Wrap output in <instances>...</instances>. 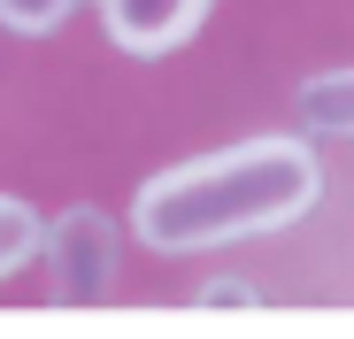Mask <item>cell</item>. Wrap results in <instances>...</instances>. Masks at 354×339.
I'll return each instance as SVG.
<instances>
[{"label": "cell", "mask_w": 354, "mask_h": 339, "mask_svg": "<svg viewBox=\"0 0 354 339\" xmlns=\"http://www.w3.org/2000/svg\"><path fill=\"white\" fill-rule=\"evenodd\" d=\"M324 185V170L301 139H239L223 154L177 162L139 193V239L154 255H201L216 239H247L292 223Z\"/></svg>", "instance_id": "cell-1"}, {"label": "cell", "mask_w": 354, "mask_h": 339, "mask_svg": "<svg viewBox=\"0 0 354 339\" xmlns=\"http://www.w3.org/2000/svg\"><path fill=\"white\" fill-rule=\"evenodd\" d=\"M70 8H77V0H0V24H8V31H31V39H39V31H54V24H62Z\"/></svg>", "instance_id": "cell-6"}, {"label": "cell", "mask_w": 354, "mask_h": 339, "mask_svg": "<svg viewBox=\"0 0 354 339\" xmlns=\"http://www.w3.org/2000/svg\"><path fill=\"white\" fill-rule=\"evenodd\" d=\"M216 0H100V31L124 54H169L201 31V16Z\"/></svg>", "instance_id": "cell-3"}, {"label": "cell", "mask_w": 354, "mask_h": 339, "mask_svg": "<svg viewBox=\"0 0 354 339\" xmlns=\"http://www.w3.org/2000/svg\"><path fill=\"white\" fill-rule=\"evenodd\" d=\"M292 116L308 131H354V70H324L292 93Z\"/></svg>", "instance_id": "cell-4"}, {"label": "cell", "mask_w": 354, "mask_h": 339, "mask_svg": "<svg viewBox=\"0 0 354 339\" xmlns=\"http://www.w3.org/2000/svg\"><path fill=\"white\" fill-rule=\"evenodd\" d=\"M39 239H46L39 208H31V201H16V193H0V277H16V270L39 255Z\"/></svg>", "instance_id": "cell-5"}, {"label": "cell", "mask_w": 354, "mask_h": 339, "mask_svg": "<svg viewBox=\"0 0 354 339\" xmlns=\"http://www.w3.org/2000/svg\"><path fill=\"white\" fill-rule=\"evenodd\" d=\"M201 301H208V309H254V293H247V286H208Z\"/></svg>", "instance_id": "cell-7"}, {"label": "cell", "mask_w": 354, "mask_h": 339, "mask_svg": "<svg viewBox=\"0 0 354 339\" xmlns=\"http://www.w3.org/2000/svg\"><path fill=\"white\" fill-rule=\"evenodd\" d=\"M46 277H54V301L62 309H93L108 286H115V223L100 208H70V216H54L46 223Z\"/></svg>", "instance_id": "cell-2"}]
</instances>
